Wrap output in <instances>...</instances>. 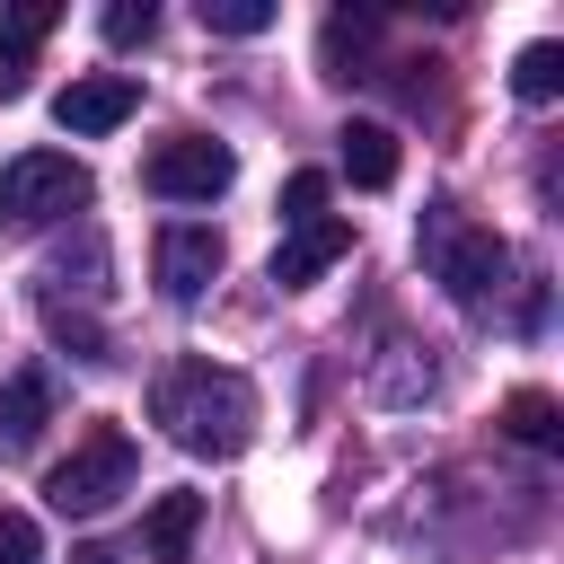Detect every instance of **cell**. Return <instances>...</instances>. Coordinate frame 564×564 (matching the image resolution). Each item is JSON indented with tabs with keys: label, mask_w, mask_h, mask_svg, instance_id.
Instances as JSON below:
<instances>
[{
	"label": "cell",
	"mask_w": 564,
	"mask_h": 564,
	"mask_svg": "<svg viewBox=\"0 0 564 564\" xmlns=\"http://www.w3.org/2000/svg\"><path fill=\"white\" fill-rule=\"evenodd\" d=\"M150 423L194 458H238L256 441V388L220 361H167L150 379Z\"/></svg>",
	"instance_id": "cell-1"
},
{
	"label": "cell",
	"mask_w": 564,
	"mask_h": 564,
	"mask_svg": "<svg viewBox=\"0 0 564 564\" xmlns=\"http://www.w3.org/2000/svg\"><path fill=\"white\" fill-rule=\"evenodd\" d=\"M229 176H238L229 141H203V132L159 141V150L141 159V185H150L159 203H212V194H229Z\"/></svg>",
	"instance_id": "cell-5"
},
{
	"label": "cell",
	"mask_w": 564,
	"mask_h": 564,
	"mask_svg": "<svg viewBox=\"0 0 564 564\" xmlns=\"http://www.w3.org/2000/svg\"><path fill=\"white\" fill-rule=\"evenodd\" d=\"M44 423H53V379L44 370H9L0 379V449H35Z\"/></svg>",
	"instance_id": "cell-10"
},
{
	"label": "cell",
	"mask_w": 564,
	"mask_h": 564,
	"mask_svg": "<svg viewBox=\"0 0 564 564\" xmlns=\"http://www.w3.org/2000/svg\"><path fill=\"white\" fill-rule=\"evenodd\" d=\"M282 220H291V229H308V220H326V176H317V167H300V176L282 185Z\"/></svg>",
	"instance_id": "cell-16"
},
{
	"label": "cell",
	"mask_w": 564,
	"mask_h": 564,
	"mask_svg": "<svg viewBox=\"0 0 564 564\" xmlns=\"http://www.w3.org/2000/svg\"><path fill=\"white\" fill-rule=\"evenodd\" d=\"M53 0H18L9 18H0V97H26V70H35V44L53 35Z\"/></svg>",
	"instance_id": "cell-9"
},
{
	"label": "cell",
	"mask_w": 564,
	"mask_h": 564,
	"mask_svg": "<svg viewBox=\"0 0 564 564\" xmlns=\"http://www.w3.org/2000/svg\"><path fill=\"white\" fill-rule=\"evenodd\" d=\"M423 264H432V282L458 300V308H494L502 300V273H511V247L494 238V229H476V220H458V203H432V220H423Z\"/></svg>",
	"instance_id": "cell-3"
},
{
	"label": "cell",
	"mask_w": 564,
	"mask_h": 564,
	"mask_svg": "<svg viewBox=\"0 0 564 564\" xmlns=\"http://www.w3.org/2000/svg\"><path fill=\"white\" fill-rule=\"evenodd\" d=\"M88 167L79 159H62V150H18L9 167H0V220L9 229H53V220H70V212H88Z\"/></svg>",
	"instance_id": "cell-4"
},
{
	"label": "cell",
	"mask_w": 564,
	"mask_h": 564,
	"mask_svg": "<svg viewBox=\"0 0 564 564\" xmlns=\"http://www.w3.org/2000/svg\"><path fill=\"white\" fill-rule=\"evenodd\" d=\"M132 106H141V79H123V70H88V79H70V88L53 97V123H62V132H115Z\"/></svg>",
	"instance_id": "cell-7"
},
{
	"label": "cell",
	"mask_w": 564,
	"mask_h": 564,
	"mask_svg": "<svg viewBox=\"0 0 564 564\" xmlns=\"http://www.w3.org/2000/svg\"><path fill=\"white\" fill-rule=\"evenodd\" d=\"M0 564H44V538L26 511H0Z\"/></svg>",
	"instance_id": "cell-18"
},
{
	"label": "cell",
	"mask_w": 564,
	"mask_h": 564,
	"mask_svg": "<svg viewBox=\"0 0 564 564\" xmlns=\"http://www.w3.org/2000/svg\"><path fill=\"white\" fill-rule=\"evenodd\" d=\"M555 88H564V44H520V53H511V97L546 106Z\"/></svg>",
	"instance_id": "cell-13"
},
{
	"label": "cell",
	"mask_w": 564,
	"mask_h": 564,
	"mask_svg": "<svg viewBox=\"0 0 564 564\" xmlns=\"http://www.w3.org/2000/svg\"><path fill=\"white\" fill-rule=\"evenodd\" d=\"M97 26H106V44H141V35L159 26V9H150V0H115Z\"/></svg>",
	"instance_id": "cell-17"
},
{
	"label": "cell",
	"mask_w": 564,
	"mask_h": 564,
	"mask_svg": "<svg viewBox=\"0 0 564 564\" xmlns=\"http://www.w3.org/2000/svg\"><path fill=\"white\" fill-rule=\"evenodd\" d=\"M344 256H352V229L326 212V220H308V229H291V238L273 247V282H282V291H300V282H317V273H326V264H344Z\"/></svg>",
	"instance_id": "cell-8"
},
{
	"label": "cell",
	"mask_w": 564,
	"mask_h": 564,
	"mask_svg": "<svg viewBox=\"0 0 564 564\" xmlns=\"http://www.w3.org/2000/svg\"><path fill=\"white\" fill-rule=\"evenodd\" d=\"M502 423H511V441H529V449H555V397H538V388H520L511 405H502Z\"/></svg>",
	"instance_id": "cell-14"
},
{
	"label": "cell",
	"mask_w": 564,
	"mask_h": 564,
	"mask_svg": "<svg viewBox=\"0 0 564 564\" xmlns=\"http://www.w3.org/2000/svg\"><path fill=\"white\" fill-rule=\"evenodd\" d=\"M203 26L212 35H264L273 26V0H203Z\"/></svg>",
	"instance_id": "cell-15"
},
{
	"label": "cell",
	"mask_w": 564,
	"mask_h": 564,
	"mask_svg": "<svg viewBox=\"0 0 564 564\" xmlns=\"http://www.w3.org/2000/svg\"><path fill=\"white\" fill-rule=\"evenodd\" d=\"M344 176L352 185H397V132L388 123H344Z\"/></svg>",
	"instance_id": "cell-12"
},
{
	"label": "cell",
	"mask_w": 564,
	"mask_h": 564,
	"mask_svg": "<svg viewBox=\"0 0 564 564\" xmlns=\"http://www.w3.org/2000/svg\"><path fill=\"white\" fill-rule=\"evenodd\" d=\"M70 564H115V546H70Z\"/></svg>",
	"instance_id": "cell-19"
},
{
	"label": "cell",
	"mask_w": 564,
	"mask_h": 564,
	"mask_svg": "<svg viewBox=\"0 0 564 564\" xmlns=\"http://www.w3.org/2000/svg\"><path fill=\"white\" fill-rule=\"evenodd\" d=\"M150 273H159L167 300H203V291L220 282V238H212L203 220H167V229L150 238Z\"/></svg>",
	"instance_id": "cell-6"
},
{
	"label": "cell",
	"mask_w": 564,
	"mask_h": 564,
	"mask_svg": "<svg viewBox=\"0 0 564 564\" xmlns=\"http://www.w3.org/2000/svg\"><path fill=\"white\" fill-rule=\"evenodd\" d=\"M132 476H141L132 432H123V423H88V432L70 441V458H53L44 502H53L62 520H97V511H115V502L132 494Z\"/></svg>",
	"instance_id": "cell-2"
},
{
	"label": "cell",
	"mask_w": 564,
	"mask_h": 564,
	"mask_svg": "<svg viewBox=\"0 0 564 564\" xmlns=\"http://www.w3.org/2000/svg\"><path fill=\"white\" fill-rule=\"evenodd\" d=\"M194 529H203V494H159L150 520H141V546H150L159 564H176V555L194 546Z\"/></svg>",
	"instance_id": "cell-11"
}]
</instances>
